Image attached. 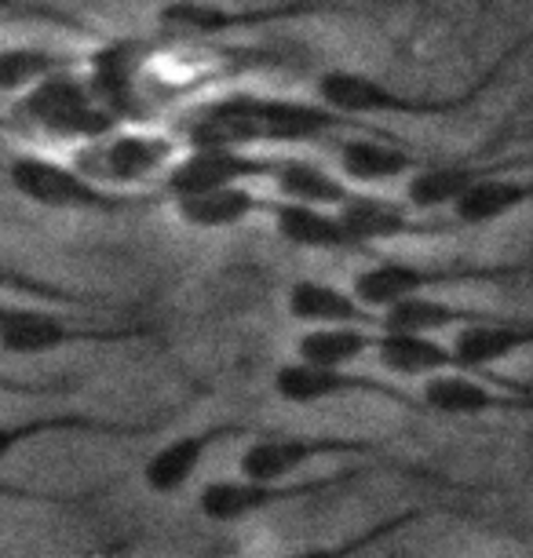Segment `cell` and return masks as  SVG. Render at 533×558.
I'll return each mask as SVG.
<instances>
[{
    "mask_svg": "<svg viewBox=\"0 0 533 558\" xmlns=\"http://www.w3.org/2000/svg\"><path fill=\"white\" fill-rule=\"evenodd\" d=\"M0 395H15V398H51V395H66L62 387L51 384H29V380H15V376L0 373Z\"/></svg>",
    "mask_w": 533,
    "mask_h": 558,
    "instance_id": "cell-32",
    "label": "cell"
},
{
    "mask_svg": "<svg viewBox=\"0 0 533 558\" xmlns=\"http://www.w3.org/2000/svg\"><path fill=\"white\" fill-rule=\"evenodd\" d=\"M0 132H15L12 129V118H8V113H0Z\"/></svg>",
    "mask_w": 533,
    "mask_h": 558,
    "instance_id": "cell-34",
    "label": "cell"
},
{
    "mask_svg": "<svg viewBox=\"0 0 533 558\" xmlns=\"http://www.w3.org/2000/svg\"><path fill=\"white\" fill-rule=\"evenodd\" d=\"M526 267H486V263H410V259H384L376 256L373 267L354 274L351 289L365 307L384 311L399 300L424 296L435 289L453 286H505V281H519Z\"/></svg>",
    "mask_w": 533,
    "mask_h": 558,
    "instance_id": "cell-6",
    "label": "cell"
},
{
    "mask_svg": "<svg viewBox=\"0 0 533 558\" xmlns=\"http://www.w3.org/2000/svg\"><path fill=\"white\" fill-rule=\"evenodd\" d=\"M278 197H259L253 191V183H234V186H216V191H202V194H186L175 197V219L183 227L194 230H231L242 227L256 216H270L275 213Z\"/></svg>",
    "mask_w": 533,
    "mask_h": 558,
    "instance_id": "cell-21",
    "label": "cell"
},
{
    "mask_svg": "<svg viewBox=\"0 0 533 558\" xmlns=\"http://www.w3.org/2000/svg\"><path fill=\"white\" fill-rule=\"evenodd\" d=\"M183 143L172 132H154L143 124L132 129H113L92 143L77 146L73 165L85 175H92L102 186H118V191H146L150 183L169 172V165L180 157Z\"/></svg>",
    "mask_w": 533,
    "mask_h": 558,
    "instance_id": "cell-5",
    "label": "cell"
},
{
    "mask_svg": "<svg viewBox=\"0 0 533 558\" xmlns=\"http://www.w3.org/2000/svg\"><path fill=\"white\" fill-rule=\"evenodd\" d=\"M85 56L40 48V45H8L0 48V96H23L37 81L51 77L59 70H81Z\"/></svg>",
    "mask_w": 533,
    "mask_h": 558,
    "instance_id": "cell-28",
    "label": "cell"
},
{
    "mask_svg": "<svg viewBox=\"0 0 533 558\" xmlns=\"http://www.w3.org/2000/svg\"><path fill=\"white\" fill-rule=\"evenodd\" d=\"M530 45V37L516 40L508 51H500L497 62L489 66L483 77L468 84L464 92L457 96H446V99H435V96H405V92H395L391 84H384L380 77L373 73H359V70H322L318 81H315V96L332 107L337 113H348V118H359V121H373V118H453L468 107H475L479 99L489 92L500 73H505L522 48Z\"/></svg>",
    "mask_w": 533,
    "mask_h": 558,
    "instance_id": "cell-2",
    "label": "cell"
},
{
    "mask_svg": "<svg viewBox=\"0 0 533 558\" xmlns=\"http://www.w3.org/2000/svg\"><path fill=\"white\" fill-rule=\"evenodd\" d=\"M0 497H4V500H23V504H56V508H66V504H81V500H73V497H59V493L19 489V486H8V482H0Z\"/></svg>",
    "mask_w": 533,
    "mask_h": 558,
    "instance_id": "cell-33",
    "label": "cell"
},
{
    "mask_svg": "<svg viewBox=\"0 0 533 558\" xmlns=\"http://www.w3.org/2000/svg\"><path fill=\"white\" fill-rule=\"evenodd\" d=\"M249 435H259V427L245 424V420H219L213 427L186 430V435L165 441V446L143 463V486L150 489L154 497H172V493H180L186 482L202 471V463L208 460V452L216 446H223V441H231V438H249Z\"/></svg>",
    "mask_w": 533,
    "mask_h": 558,
    "instance_id": "cell-16",
    "label": "cell"
},
{
    "mask_svg": "<svg viewBox=\"0 0 533 558\" xmlns=\"http://www.w3.org/2000/svg\"><path fill=\"white\" fill-rule=\"evenodd\" d=\"M286 311L296 325H373L380 329V311L365 307L354 289L329 286V281L300 278L289 286Z\"/></svg>",
    "mask_w": 533,
    "mask_h": 558,
    "instance_id": "cell-24",
    "label": "cell"
},
{
    "mask_svg": "<svg viewBox=\"0 0 533 558\" xmlns=\"http://www.w3.org/2000/svg\"><path fill=\"white\" fill-rule=\"evenodd\" d=\"M522 168H533L530 154L489 157V161L468 157V161H453V165H421L410 179H405V202H410L416 213L453 208L457 197H461L468 186H475L479 179L497 175V172H522Z\"/></svg>",
    "mask_w": 533,
    "mask_h": 558,
    "instance_id": "cell-17",
    "label": "cell"
},
{
    "mask_svg": "<svg viewBox=\"0 0 533 558\" xmlns=\"http://www.w3.org/2000/svg\"><path fill=\"white\" fill-rule=\"evenodd\" d=\"M154 336H158L154 325H85L26 300V303H12L4 325H0V351L34 357V354L66 351V347L135 343V340H154Z\"/></svg>",
    "mask_w": 533,
    "mask_h": 558,
    "instance_id": "cell-8",
    "label": "cell"
},
{
    "mask_svg": "<svg viewBox=\"0 0 533 558\" xmlns=\"http://www.w3.org/2000/svg\"><path fill=\"white\" fill-rule=\"evenodd\" d=\"M281 157L264 150H245V146H186V150L169 165V172L158 179V191L165 202L186 194L216 191V186L234 183H270Z\"/></svg>",
    "mask_w": 533,
    "mask_h": 558,
    "instance_id": "cell-11",
    "label": "cell"
},
{
    "mask_svg": "<svg viewBox=\"0 0 533 558\" xmlns=\"http://www.w3.org/2000/svg\"><path fill=\"white\" fill-rule=\"evenodd\" d=\"M370 468H348L340 475H318V478H216L197 493V511L202 519L216 525H234L253 514L289 508L296 500L322 497V493H337L359 478H370Z\"/></svg>",
    "mask_w": 533,
    "mask_h": 558,
    "instance_id": "cell-7",
    "label": "cell"
},
{
    "mask_svg": "<svg viewBox=\"0 0 533 558\" xmlns=\"http://www.w3.org/2000/svg\"><path fill=\"white\" fill-rule=\"evenodd\" d=\"M337 213L370 252H376V245H388V241L446 238L457 230L453 219H432L427 213H416L410 202H391V197L370 191H351L348 202L337 205Z\"/></svg>",
    "mask_w": 533,
    "mask_h": 558,
    "instance_id": "cell-15",
    "label": "cell"
},
{
    "mask_svg": "<svg viewBox=\"0 0 533 558\" xmlns=\"http://www.w3.org/2000/svg\"><path fill=\"white\" fill-rule=\"evenodd\" d=\"M161 424H132V420H107L88 413H48V416H26L0 424V463L12 460L29 441L51 438V435H99V438H146Z\"/></svg>",
    "mask_w": 533,
    "mask_h": 558,
    "instance_id": "cell-20",
    "label": "cell"
},
{
    "mask_svg": "<svg viewBox=\"0 0 533 558\" xmlns=\"http://www.w3.org/2000/svg\"><path fill=\"white\" fill-rule=\"evenodd\" d=\"M522 351H533V318H511V314L464 325L453 340V354L464 373H486V368Z\"/></svg>",
    "mask_w": 533,
    "mask_h": 558,
    "instance_id": "cell-22",
    "label": "cell"
},
{
    "mask_svg": "<svg viewBox=\"0 0 533 558\" xmlns=\"http://www.w3.org/2000/svg\"><path fill=\"white\" fill-rule=\"evenodd\" d=\"M351 132H380L370 121L348 118L326 107L322 99L289 96H253L231 92L197 102L175 121V140L183 146H318L337 143Z\"/></svg>",
    "mask_w": 533,
    "mask_h": 558,
    "instance_id": "cell-1",
    "label": "cell"
},
{
    "mask_svg": "<svg viewBox=\"0 0 533 558\" xmlns=\"http://www.w3.org/2000/svg\"><path fill=\"white\" fill-rule=\"evenodd\" d=\"M270 219H275L278 238L286 241V245H292V248H303V252H348V256H373L376 259V252H370L359 238L351 234L337 208L303 205V202H286V197H278Z\"/></svg>",
    "mask_w": 533,
    "mask_h": 558,
    "instance_id": "cell-19",
    "label": "cell"
},
{
    "mask_svg": "<svg viewBox=\"0 0 533 558\" xmlns=\"http://www.w3.org/2000/svg\"><path fill=\"white\" fill-rule=\"evenodd\" d=\"M424 413L435 416H489V413H533V384L489 376L479 380L475 373L449 368L427 376L421 387Z\"/></svg>",
    "mask_w": 533,
    "mask_h": 558,
    "instance_id": "cell-12",
    "label": "cell"
},
{
    "mask_svg": "<svg viewBox=\"0 0 533 558\" xmlns=\"http://www.w3.org/2000/svg\"><path fill=\"white\" fill-rule=\"evenodd\" d=\"M526 205H533V175L497 172L479 179L475 186H468L449 213H453L457 227H489L516 216Z\"/></svg>",
    "mask_w": 533,
    "mask_h": 558,
    "instance_id": "cell-25",
    "label": "cell"
},
{
    "mask_svg": "<svg viewBox=\"0 0 533 558\" xmlns=\"http://www.w3.org/2000/svg\"><path fill=\"white\" fill-rule=\"evenodd\" d=\"M146 56H150V40L143 37L107 40L92 56H85V77L92 92L121 124H146L158 113L143 84Z\"/></svg>",
    "mask_w": 533,
    "mask_h": 558,
    "instance_id": "cell-9",
    "label": "cell"
},
{
    "mask_svg": "<svg viewBox=\"0 0 533 558\" xmlns=\"http://www.w3.org/2000/svg\"><path fill=\"white\" fill-rule=\"evenodd\" d=\"M8 118H12L15 132L48 135V140L59 143H92L99 135L121 129V121L102 107L88 77L77 70H59L37 81L34 88H26L15 99Z\"/></svg>",
    "mask_w": 533,
    "mask_h": 558,
    "instance_id": "cell-4",
    "label": "cell"
},
{
    "mask_svg": "<svg viewBox=\"0 0 533 558\" xmlns=\"http://www.w3.org/2000/svg\"><path fill=\"white\" fill-rule=\"evenodd\" d=\"M275 395L289 405H322V402H343V398H376V402L405 405L413 413H424L421 395L402 391L391 380L351 373L348 365H311V362H289L275 373Z\"/></svg>",
    "mask_w": 533,
    "mask_h": 558,
    "instance_id": "cell-10",
    "label": "cell"
},
{
    "mask_svg": "<svg viewBox=\"0 0 533 558\" xmlns=\"http://www.w3.org/2000/svg\"><path fill=\"white\" fill-rule=\"evenodd\" d=\"M8 311H12V303H8V300H0V325H4V318H8Z\"/></svg>",
    "mask_w": 533,
    "mask_h": 558,
    "instance_id": "cell-35",
    "label": "cell"
},
{
    "mask_svg": "<svg viewBox=\"0 0 533 558\" xmlns=\"http://www.w3.org/2000/svg\"><path fill=\"white\" fill-rule=\"evenodd\" d=\"M0 19H40V23H56L62 29H73V34H92L88 23L59 12V8L37 4V0H0Z\"/></svg>",
    "mask_w": 533,
    "mask_h": 558,
    "instance_id": "cell-31",
    "label": "cell"
},
{
    "mask_svg": "<svg viewBox=\"0 0 533 558\" xmlns=\"http://www.w3.org/2000/svg\"><path fill=\"white\" fill-rule=\"evenodd\" d=\"M8 183L29 205L51 213H85V216H124L165 205L161 191H118L102 186L77 165L51 161L45 154H19L8 165Z\"/></svg>",
    "mask_w": 533,
    "mask_h": 558,
    "instance_id": "cell-3",
    "label": "cell"
},
{
    "mask_svg": "<svg viewBox=\"0 0 533 558\" xmlns=\"http://www.w3.org/2000/svg\"><path fill=\"white\" fill-rule=\"evenodd\" d=\"M489 318H497V314L464 307V303H446L438 296H427V292L424 296L399 300L380 311L384 329H413V332H457V329H464V325L489 322Z\"/></svg>",
    "mask_w": 533,
    "mask_h": 558,
    "instance_id": "cell-26",
    "label": "cell"
},
{
    "mask_svg": "<svg viewBox=\"0 0 533 558\" xmlns=\"http://www.w3.org/2000/svg\"><path fill=\"white\" fill-rule=\"evenodd\" d=\"M326 12H337V4L296 0V4H286V8H249V12H238V8H213V4L183 0V4L161 8L158 37L161 40H219L227 29H253V26L281 23V19H307V15H326Z\"/></svg>",
    "mask_w": 533,
    "mask_h": 558,
    "instance_id": "cell-14",
    "label": "cell"
},
{
    "mask_svg": "<svg viewBox=\"0 0 533 558\" xmlns=\"http://www.w3.org/2000/svg\"><path fill=\"white\" fill-rule=\"evenodd\" d=\"M0 292H8V296L34 300V303H62V307H110V303L99 300V296H88V292L56 286V281H45L40 274H26V270H19V267H4V263H0Z\"/></svg>",
    "mask_w": 533,
    "mask_h": 558,
    "instance_id": "cell-30",
    "label": "cell"
},
{
    "mask_svg": "<svg viewBox=\"0 0 533 558\" xmlns=\"http://www.w3.org/2000/svg\"><path fill=\"white\" fill-rule=\"evenodd\" d=\"M373 325H307L296 340V357L311 365H351L376 343Z\"/></svg>",
    "mask_w": 533,
    "mask_h": 558,
    "instance_id": "cell-29",
    "label": "cell"
},
{
    "mask_svg": "<svg viewBox=\"0 0 533 558\" xmlns=\"http://www.w3.org/2000/svg\"><path fill=\"white\" fill-rule=\"evenodd\" d=\"M270 186H275V194L286 197V202L326 205V208L343 205L348 194L354 191L343 175H332L329 168H322L318 161H307V157H281L275 175H270Z\"/></svg>",
    "mask_w": 533,
    "mask_h": 558,
    "instance_id": "cell-27",
    "label": "cell"
},
{
    "mask_svg": "<svg viewBox=\"0 0 533 558\" xmlns=\"http://www.w3.org/2000/svg\"><path fill=\"white\" fill-rule=\"evenodd\" d=\"M340 175L351 186H376L395 183V179H410L424 161L405 146L391 143L384 132H351L332 143Z\"/></svg>",
    "mask_w": 533,
    "mask_h": 558,
    "instance_id": "cell-18",
    "label": "cell"
},
{
    "mask_svg": "<svg viewBox=\"0 0 533 558\" xmlns=\"http://www.w3.org/2000/svg\"><path fill=\"white\" fill-rule=\"evenodd\" d=\"M380 441L370 438H340V435H259L249 441L238 471L249 478H292L307 463L326 457H376Z\"/></svg>",
    "mask_w": 533,
    "mask_h": 558,
    "instance_id": "cell-13",
    "label": "cell"
},
{
    "mask_svg": "<svg viewBox=\"0 0 533 558\" xmlns=\"http://www.w3.org/2000/svg\"><path fill=\"white\" fill-rule=\"evenodd\" d=\"M376 362L388 368L399 380H427L435 373H449V368H461L453 347L438 340L435 332H413V329H384L376 332L373 343Z\"/></svg>",
    "mask_w": 533,
    "mask_h": 558,
    "instance_id": "cell-23",
    "label": "cell"
}]
</instances>
